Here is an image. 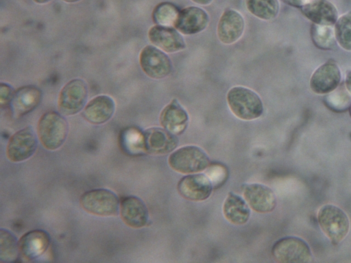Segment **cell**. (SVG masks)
Segmentation results:
<instances>
[{
    "label": "cell",
    "instance_id": "f1b7e54d",
    "mask_svg": "<svg viewBox=\"0 0 351 263\" xmlns=\"http://www.w3.org/2000/svg\"><path fill=\"white\" fill-rule=\"evenodd\" d=\"M335 36L339 45L351 51V12L343 14L335 24Z\"/></svg>",
    "mask_w": 351,
    "mask_h": 263
},
{
    "label": "cell",
    "instance_id": "d590c367",
    "mask_svg": "<svg viewBox=\"0 0 351 263\" xmlns=\"http://www.w3.org/2000/svg\"><path fill=\"white\" fill-rule=\"evenodd\" d=\"M62 1L67 2V3H74V2L78 1L80 0H62Z\"/></svg>",
    "mask_w": 351,
    "mask_h": 263
},
{
    "label": "cell",
    "instance_id": "9a60e30c",
    "mask_svg": "<svg viewBox=\"0 0 351 263\" xmlns=\"http://www.w3.org/2000/svg\"><path fill=\"white\" fill-rule=\"evenodd\" d=\"M145 151L154 155L172 152L178 145L176 135L160 127H151L143 132Z\"/></svg>",
    "mask_w": 351,
    "mask_h": 263
},
{
    "label": "cell",
    "instance_id": "d4e9b609",
    "mask_svg": "<svg viewBox=\"0 0 351 263\" xmlns=\"http://www.w3.org/2000/svg\"><path fill=\"white\" fill-rule=\"evenodd\" d=\"M245 5L252 14L265 21L276 18L280 9L278 0H245Z\"/></svg>",
    "mask_w": 351,
    "mask_h": 263
},
{
    "label": "cell",
    "instance_id": "7a4b0ae2",
    "mask_svg": "<svg viewBox=\"0 0 351 263\" xmlns=\"http://www.w3.org/2000/svg\"><path fill=\"white\" fill-rule=\"evenodd\" d=\"M320 229L333 245L340 243L350 230V221L346 213L332 204L322 205L317 212Z\"/></svg>",
    "mask_w": 351,
    "mask_h": 263
},
{
    "label": "cell",
    "instance_id": "ffe728a7",
    "mask_svg": "<svg viewBox=\"0 0 351 263\" xmlns=\"http://www.w3.org/2000/svg\"><path fill=\"white\" fill-rule=\"evenodd\" d=\"M301 8L302 14L313 24L332 26L338 19L337 8L327 0H311Z\"/></svg>",
    "mask_w": 351,
    "mask_h": 263
},
{
    "label": "cell",
    "instance_id": "ba28073f",
    "mask_svg": "<svg viewBox=\"0 0 351 263\" xmlns=\"http://www.w3.org/2000/svg\"><path fill=\"white\" fill-rule=\"evenodd\" d=\"M139 63L143 71L152 79L165 78L172 70V63L169 56L153 45H147L142 49Z\"/></svg>",
    "mask_w": 351,
    "mask_h": 263
},
{
    "label": "cell",
    "instance_id": "83f0119b",
    "mask_svg": "<svg viewBox=\"0 0 351 263\" xmlns=\"http://www.w3.org/2000/svg\"><path fill=\"white\" fill-rule=\"evenodd\" d=\"M330 27L313 24L311 38L317 48L328 50L332 49L335 45V31Z\"/></svg>",
    "mask_w": 351,
    "mask_h": 263
},
{
    "label": "cell",
    "instance_id": "f546056e",
    "mask_svg": "<svg viewBox=\"0 0 351 263\" xmlns=\"http://www.w3.org/2000/svg\"><path fill=\"white\" fill-rule=\"evenodd\" d=\"M336 88L326 97V105L333 110L342 111L346 110L351 105V97L343 87Z\"/></svg>",
    "mask_w": 351,
    "mask_h": 263
},
{
    "label": "cell",
    "instance_id": "5bb4252c",
    "mask_svg": "<svg viewBox=\"0 0 351 263\" xmlns=\"http://www.w3.org/2000/svg\"><path fill=\"white\" fill-rule=\"evenodd\" d=\"M148 37L155 47L167 53L178 52L186 47L182 36L173 26L156 25L149 29Z\"/></svg>",
    "mask_w": 351,
    "mask_h": 263
},
{
    "label": "cell",
    "instance_id": "44dd1931",
    "mask_svg": "<svg viewBox=\"0 0 351 263\" xmlns=\"http://www.w3.org/2000/svg\"><path fill=\"white\" fill-rule=\"evenodd\" d=\"M160 123L166 130L175 135H180L187 127L189 115L178 101L174 99L162 110Z\"/></svg>",
    "mask_w": 351,
    "mask_h": 263
},
{
    "label": "cell",
    "instance_id": "277c9868",
    "mask_svg": "<svg viewBox=\"0 0 351 263\" xmlns=\"http://www.w3.org/2000/svg\"><path fill=\"white\" fill-rule=\"evenodd\" d=\"M170 167L182 174L199 173L210 164V158L200 147L194 145L182 147L174 151L168 158Z\"/></svg>",
    "mask_w": 351,
    "mask_h": 263
},
{
    "label": "cell",
    "instance_id": "4dcf8cb0",
    "mask_svg": "<svg viewBox=\"0 0 351 263\" xmlns=\"http://www.w3.org/2000/svg\"><path fill=\"white\" fill-rule=\"evenodd\" d=\"M14 91L13 88L6 84L1 83L0 84V103L1 106L10 104Z\"/></svg>",
    "mask_w": 351,
    "mask_h": 263
},
{
    "label": "cell",
    "instance_id": "7402d4cb",
    "mask_svg": "<svg viewBox=\"0 0 351 263\" xmlns=\"http://www.w3.org/2000/svg\"><path fill=\"white\" fill-rule=\"evenodd\" d=\"M114 110V101L111 97L99 95L91 99L86 105L82 114L88 123L99 125L110 119Z\"/></svg>",
    "mask_w": 351,
    "mask_h": 263
},
{
    "label": "cell",
    "instance_id": "2e32d148",
    "mask_svg": "<svg viewBox=\"0 0 351 263\" xmlns=\"http://www.w3.org/2000/svg\"><path fill=\"white\" fill-rule=\"evenodd\" d=\"M245 22L242 15L237 11L228 9L221 14L217 29L219 40L226 45L237 42L242 36Z\"/></svg>",
    "mask_w": 351,
    "mask_h": 263
},
{
    "label": "cell",
    "instance_id": "e0dca14e",
    "mask_svg": "<svg viewBox=\"0 0 351 263\" xmlns=\"http://www.w3.org/2000/svg\"><path fill=\"white\" fill-rule=\"evenodd\" d=\"M50 245L49 234L41 229H34L25 233L19 240V253L27 260H34L40 257Z\"/></svg>",
    "mask_w": 351,
    "mask_h": 263
},
{
    "label": "cell",
    "instance_id": "cb8c5ba5",
    "mask_svg": "<svg viewBox=\"0 0 351 263\" xmlns=\"http://www.w3.org/2000/svg\"><path fill=\"white\" fill-rule=\"evenodd\" d=\"M121 145L130 155H139L145 151L144 134L134 127L125 128L121 134Z\"/></svg>",
    "mask_w": 351,
    "mask_h": 263
},
{
    "label": "cell",
    "instance_id": "5b68a950",
    "mask_svg": "<svg viewBox=\"0 0 351 263\" xmlns=\"http://www.w3.org/2000/svg\"><path fill=\"white\" fill-rule=\"evenodd\" d=\"M81 207L91 214L110 216L119 212V199L112 191L97 188L85 192L80 199Z\"/></svg>",
    "mask_w": 351,
    "mask_h": 263
},
{
    "label": "cell",
    "instance_id": "4316f807",
    "mask_svg": "<svg viewBox=\"0 0 351 263\" xmlns=\"http://www.w3.org/2000/svg\"><path fill=\"white\" fill-rule=\"evenodd\" d=\"M179 12L172 3L162 2L154 8L152 19L156 25L173 27Z\"/></svg>",
    "mask_w": 351,
    "mask_h": 263
},
{
    "label": "cell",
    "instance_id": "d6986e66",
    "mask_svg": "<svg viewBox=\"0 0 351 263\" xmlns=\"http://www.w3.org/2000/svg\"><path fill=\"white\" fill-rule=\"evenodd\" d=\"M42 91L34 86H25L17 89L10 103L15 118L23 116L34 110L42 99Z\"/></svg>",
    "mask_w": 351,
    "mask_h": 263
},
{
    "label": "cell",
    "instance_id": "8d00e7d4",
    "mask_svg": "<svg viewBox=\"0 0 351 263\" xmlns=\"http://www.w3.org/2000/svg\"><path fill=\"white\" fill-rule=\"evenodd\" d=\"M349 110H350V117H351V105H350V106L349 108Z\"/></svg>",
    "mask_w": 351,
    "mask_h": 263
},
{
    "label": "cell",
    "instance_id": "6da1fadb",
    "mask_svg": "<svg viewBox=\"0 0 351 263\" xmlns=\"http://www.w3.org/2000/svg\"><path fill=\"white\" fill-rule=\"evenodd\" d=\"M227 102L231 112L244 121L259 118L264 110L262 100L257 93L243 86H234L230 89Z\"/></svg>",
    "mask_w": 351,
    "mask_h": 263
},
{
    "label": "cell",
    "instance_id": "e575fe53",
    "mask_svg": "<svg viewBox=\"0 0 351 263\" xmlns=\"http://www.w3.org/2000/svg\"><path fill=\"white\" fill-rule=\"evenodd\" d=\"M33 1L38 3H45L50 1L51 0H33Z\"/></svg>",
    "mask_w": 351,
    "mask_h": 263
},
{
    "label": "cell",
    "instance_id": "8fae6325",
    "mask_svg": "<svg viewBox=\"0 0 351 263\" xmlns=\"http://www.w3.org/2000/svg\"><path fill=\"white\" fill-rule=\"evenodd\" d=\"M243 197L249 206L258 213L272 212L277 204L274 191L261 184H247L242 186Z\"/></svg>",
    "mask_w": 351,
    "mask_h": 263
},
{
    "label": "cell",
    "instance_id": "ac0fdd59",
    "mask_svg": "<svg viewBox=\"0 0 351 263\" xmlns=\"http://www.w3.org/2000/svg\"><path fill=\"white\" fill-rule=\"evenodd\" d=\"M120 215L125 224L135 229L145 226L149 218L146 205L135 196L126 197L121 200Z\"/></svg>",
    "mask_w": 351,
    "mask_h": 263
},
{
    "label": "cell",
    "instance_id": "603a6c76",
    "mask_svg": "<svg viewBox=\"0 0 351 263\" xmlns=\"http://www.w3.org/2000/svg\"><path fill=\"white\" fill-rule=\"evenodd\" d=\"M223 213L230 223L241 225L247 222L250 216V210L245 199L230 192L224 201Z\"/></svg>",
    "mask_w": 351,
    "mask_h": 263
},
{
    "label": "cell",
    "instance_id": "8992f818",
    "mask_svg": "<svg viewBox=\"0 0 351 263\" xmlns=\"http://www.w3.org/2000/svg\"><path fill=\"white\" fill-rule=\"evenodd\" d=\"M271 254L277 262L283 263H307L313 258L308 245L296 236L279 239L273 245Z\"/></svg>",
    "mask_w": 351,
    "mask_h": 263
},
{
    "label": "cell",
    "instance_id": "484cf974",
    "mask_svg": "<svg viewBox=\"0 0 351 263\" xmlns=\"http://www.w3.org/2000/svg\"><path fill=\"white\" fill-rule=\"evenodd\" d=\"M19 241L16 237L9 230H0V261L3 262H14L19 254Z\"/></svg>",
    "mask_w": 351,
    "mask_h": 263
},
{
    "label": "cell",
    "instance_id": "7c38bea8",
    "mask_svg": "<svg viewBox=\"0 0 351 263\" xmlns=\"http://www.w3.org/2000/svg\"><path fill=\"white\" fill-rule=\"evenodd\" d=\"M209 23L208 13L201 8L189 6L181 10L173 27L184 35H193L204 30Z\"/></svg>",
    "mask_w": 351,
    "mask_h": 263
},
{
    "label": "cell",
    "instance_id": "3957f363",
    "mask_svg": "<svg viewBox=\"0 0 351 263\" xmlns=\"http://www.w3.org/2000/svg\"><path fill=\"white\" fill-rule=\"evenodd\" d=\"M37 129L43 146L48 150H55L64 142L69 132V124L62 114L49 111L41 116Z\"/></svg>",
    "mask_w": 351,
    "mask_h": 263
},
{
    "label": "cell",
    "instance_id": "1f68e13d",
    "mask_svg": "<svg viewBox=\"0 0 351 263\" xmlns=\"http://www.w3.org/2000/svg\"><path fill=\"white\" fill-rule=\"evenodd\" d=\"M310 1L311 0H283L287 4L297 8H302Z\"/></svg>",
    "mask_w": 351,
    "mask_h": 263
},
{
    "label": "cell",
    "instance_id": "4fadbf2b",
    "mask_svg": "<svg viewBox=\"0 0 351 263\" xmlns=\"http://www.w3.org/2000/svg\"><path fill=\"white\" fill-rule=\"evenodd\" d=\"M340 81L339 66L335 62L328 61L315 71L310 79V87L316 94H329L338 88Z\"/></svg>",
    "mask_w": 351,
    "mask_h": 263
},
{
    "label": "cell",
    "instance_id": "52a82bcc",
    "mask_svg": "<svg viewBox=\"0 0 351 263\" xmlns=\"http://www.w3.org/2000/svg\"><path fill=\"white\" fill-rule=\"evenodd\" d=\"M88 87L81 79H73L67 82L60 92L58 107L64 115H73L80 112L86 103Z\"/></svg>",
    "mask_w": 351,
    "mask_h": 263
},
{
    "label": "cell",
    "instance_id": "9c48e42d",
    "mask_svg": "<svg viewBox=\"0 0 351 263\" xmlns=\"http://www.w3.org/2000/svg\"><path fill=\"white\" fill-rule=\"evenodd\" d=\"M38 139L31 126H27L14 134L10 138L6 149L8 158L19 162L29 158L36 151Z\"/></svg>",
    "mask_w": 351,
    "mask_h": 263
},
{
    "label": "cell",
    "instance_id": "836d02e7",
    "mask_svg": "<svg viewBox=\"0 0 351 263\" xmlns=\"http://www.w3.org/2000/svg\"><path fill=\"white\" fill-rule=\"evenodd\" d=\"M191 1L195 2L197 4L202 5H209L213 1V0H191Z\"/></svg>",
    "mask_w": 351,
    "mask_h": 263
},
{
    "label": "cell",
    "instance_id": "30bf717a",
    "mask_svg": "<svg viewBox=\"0 0 351 263\" xmlns=\"http://www.w3.org/2000/svg\"><path fill=\"white\" fill-rule=\"evenodd\" d=\"M178 191L184 199L193 201L207 199L213 191V183L204 173L189 174L178 183Z\"/></svg>",
    "mask_w": 351,
    "mask_h": 263
},
{
    "label": "cell",
    "instance_id": "d6a6232c",
    "mask_svg": "<svg viewBox=\"0 0 351 263\" xmlns=\"http://www.w3.org/2000/svg\"><path fill=\"white\" fill-rule=\"evenodd\" d=\"M345 84L347 90L351 94V70L346 74Z\"/></svg>",
    "mask_w": 351,
    "mask_h": 263
}]
</instances>
